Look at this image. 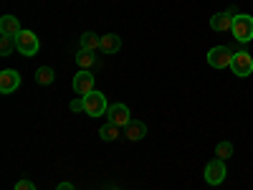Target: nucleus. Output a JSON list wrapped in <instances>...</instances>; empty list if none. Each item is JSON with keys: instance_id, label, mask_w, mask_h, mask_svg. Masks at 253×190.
I'll return each instance as SVG.
<instances>
[{"instance_id": "6", "label": "nucleus", "mask_w": 253, "mask_h": 190, "mask_svg": "<svg viewBox=\"0 0 253 190\" xmlns=\"http://www.w3.org/2000/svg\"><path fill=\"white\" fill-rule=\"evenodd\" d=\"M71 87H74V92H76L79 96L91 94V92H94V74L86 71V69H79L76 76H74V81H71Z\"/></svg>"}, {"instance_id": "16", "label": "nucleus", "mask_w": 253, "mask_h": 190, "mask_svg": "<svg viewBox=\"0 0 253 190\" xmlns=\"http://www.w3.org/2000/svg\"><path fill=\"white\" fill-rule=\"evenodd\" d=\"M53 79H56V71H53L51 66H41V69L36 71V81L41 84V87H48V84H53Z\"/></svg>"}, {"instance_id": "2", "label": "nucleus", "mask_w": 253, "mask_h": 190, "mask_svg": "<svg viewBox=\"0 0 253 190\" xmlns=\"http://www.w3.org/2000/svg\"><path fill=\"white\" fill-rule=\"evenodd\" d=\"M84 107H86V114L89 117H104L109 112V104H107V96L101 92H91L84 96Z\"/></svg>"}, {"instance_id": "17", "label": "nucleus", "mask_w": 253, "mask_h": 190, "mask_svg": "<svg viewBox=\"0 0 253 190\" xmlns=\"http://www.w3.org/2000/svg\"><path fill=\"white\" fill-rule=\"evenodd\" d=\"M215 157L218 160H228V157H233V142H218L215 144Z\"/></svg>"}, {"instance_id": "21", "label": "nucleus", "mask_w": 253, "mask_h": 190, "mask_svg": "<svg viewBox=\"0 0 253 190\" xmlns=\"http://www.w3.org/2000/svg\"><path fill=\"white\" fill-rule=\"evenodd\" d=\"M71 112H74V114H79V112H86V107H84V96L71 101Z\"/></svg>"}, {"instance_id": "7", "label": "nucleus", "mask_w": 253, "mask_h": 190, "mask_svg": "<svg viewBox=\"0 0 253 190\" xmlns=\"http://www.w3.org/2000/svg\"><path fill=\"white\" fill-rule=\"evenodd\" d=\"M225 175H228V170H225V162L223 160H213V162H208V167H205V183L208 185H220L223 180H225Z\"/></svg>"}, {"instance_id": "23", "label": "nucleus", "mask_w": 253, "mask_h": 190, "mask_svg": "<svg viewBox=\"0 0 253 190\" xmlns=\"http://www.w3.org/2000/svg\"><path fill=\"white\" fill-rule=\"evenodd\" d=\"M114 190H119V188H114Z\"/></svg>"}, {"instance_id": "22", "label": "nucleus", "mask_w": 253, "mask_h": 190, "mask_svg": "<svg viewBox=\"0 0 253 190\" xmlns=\"http://www.w3.org/2000/svg\"><path fill=\"white\" fill-rule=\"evenodd\" d=\"M56 190H74V185H71V183H61Z\"/></svg>"}, {"instance_id": "8", "label": "nucleus", "mask_w": 253, "mask_h": 190, "mask_svg": "<svg viewBox=\"0 0 253 190\" xmlns=\"http://www.w3.org/2000/svg\"><path fill=\"white\" fill-rule=\"evenodd\" d=\"M20 87V74L15 69L0 71V94H13Z\"/></svg>"}, {"instance_id": "13", "label": "nucleus", "mask_w": 253, "mask_h": 190, "mask_svg": "<svg viewBox=\"0 0 253 190\" xmlns=\"http://www.w3.org/2000/svg\"><path fill=\"white\" fill-rule=\"evenodd\" d=\"M104 53H117L122 48V38L117 33H104L101 36V46H99Z\"/></svg>"}, {"instance_id": "20", "label": "nucleus", "mask_w": 253, "mask_h": 190, "mask_svg": "<svg viewBox=\"0 0 253 190\" xmlns=\"http://www.w3.org/2000/svg\"><path fill=\"white\" fill-rule=\"evenodd\" d=\"M13 190H36V183L33 180H28V178H20L18 183H15V188Z\"/></svg>"}, {"instance_id": "1", "label": "nucleus", "mask_w": 253, "mask_h": 190, "mask_svg": "<svg viewBox=\"0 0 253 190\" xmlns=\"http://www.w3.org/2000/svg\"><path fill=\"white\" fill-rule=\"evenodd\" d=\"M230 33H233V38L241 41V44H248V41L253 38V15L238 13L233 18V28H230Z\"/></svg>"}, {"instance_id": "3", "label": "nucleus", "mask_w": 253, "mask_h": 190, "mask_svg": "<svg viewBox=\"0 0 253 190\" xmlns=\"http://www.w3.org/2000/svg\"><path fill=\"white\" fill-rule=\"evenodd\" d=\"M230 71H233L238 79H246L253 74V58L248 51H238L233 53V61H230Z\"/></svg>"}, {"instance_id": "5", "label": "nucleus", "mask_w": 253, "mask_h": 190, "mask_svg": "<svg viewBox=\"0 0 253 190\" xmlns=\"http://www.w3.org/2000/svg\"><path fill=\"white\" fill-rule=\"evenodd\" d=\"M15 46H18V53H23V56H36L38 48H41V41L33 31H23L18 38H15Z\"/></svg>"}, {"instance_id": "4", "label": "nucleus", "mask_w": 253, "mask_h": 190, "mask_svg": "<svg viewBox=\"0 0 253 190\" xmlns=\"http://www.w3.org/2000/svg\"><path fill=\"white\" fill-rule=\"evenodd\" d=\"M230 61H233V51L228 46H215L208 51V63L213 69H230Z\"/></svg>"}, {"instance_id": "19", "label": "nucleus", "mask_w": 253, "mask_h": 190, "mask_svg": "<svg viewBox=\"0 0 253 190\" xmlns=\"http://www.w3.org/2000/svg\"><path fill=\"white\" fill-rule=\"evenodd\" d=\"M13 48H18V46H15V38H10V36H0V56H10Z\"/></svg>"}, {"instance_id": "15", "label": "nucleus", "mask_w": 253, "mask_h": 190, "mask_svg": "<svg viewBox=\"0 0 253 190\" xmlns=\"http://www.w3.org/2000/svg\"><path fill=\"white\" fill-rule=\"evenodd\" d=\"M76 63H79V69H86L91 71V66H96V51H81L76 53Z\"/></svg>"}, {"instance_id": "12", "label": "nucleus", "mask_w": 253, "mask_h": 190, "mask_svg": "<svg viewBox=\"0 0 253 190\" xmlns=\"http://www.w3.org/2000/svg\"><path fill=\"white\" fill-rule=\"evenodd\" d=\"M124 137L126 140H132V142H139V140H144V135H147V124L144 122H129L124 127Z\"/></svg>"}, {"instance_id": "11", "label": "nucleus", "mask_w": 253, "mask_h": 190, "mask_svg": "<svg viewBox=\"0 0 253 190\" xmlns=\"http://www.w3.org/2000/svg\"><path fill=\"white\" fill-rule=\"evenodd\" d=\"M0 33L10 36V38H18L20 33H23V28H20V20H18L15 15H3V18H0Z\"/></svg>"}, {"instance_id": "10", "label": "nucleus", "mask_w": 253, "mask_h": 190, "mask_svg": "<svg viewBox=\"0 0 253 190\" xmlns=\"http://www.w3.org/2000/svg\"><path fill=\"white\" fill-rule=\"evenodd\" d=\"M233 10H225V13H218V15H213L210 18V28L213 31H218V33H225V31H230L233 28Z\"/></svg>"}, {"instance_id": "9", "label": "nucleus", "mask_w": 253, "mask_h": 190, "mask_svg": "<svg viewBox=\"0 0 253 190\" xmlns=\"http://www.w3.org/2000/svg\"><path fill=\"white\" fill-rule=\"evenodd\" d=\"M107 114H109V122L117 124V127H126L132 122V114H129V107H126V104H112Z\"/></svg>"}, {"instance_id": "14", "label": "nucleus", "mask_w": 253, "mask_h": 190, "mask_svg": "<svg viewBox=\"0 0 253 190\" xmlns=\"http://www.w3.org/2000/svg\"><path fill=\"white\" fill-rule=\"evenodd\" d=\"M101 46V36H96L94 31H86L81 36V41H79V48L81 51H96Z\"/></svg>"}, {"instance_id": "18", "label": "nucleus", "mask_w": 253, "mask_h": 190, "mask_svg": "<svg viewBox=\"0 0 253 190\" xmlns=\"http://www.w3.org/2000/svg\"><path fill=\"white\" fill-rule=\"evenodd\" d=\"M99 137H101V140H107V142L117 140V137H119V127L112 124V122H109V124H104L101 130H99Z\"/></svg>"}]
</instances>
